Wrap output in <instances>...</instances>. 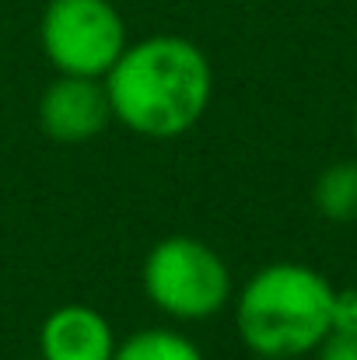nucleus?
<instances>
[{
    "label": "nucleus",
    "mask_w": 357,
    "mask_h": 360,
    "mask_svg": "<svg viewBox=\"0 0 357 360\" xmlns=\"http://www.w3.org/2000/svg\"><path fill=\"white\" fill-rule=\"evenodd\" d=\"M39 129L56 143H88L102 136L113 122V105L102 77H70L56 74L35 105Z\"/></svg>",
    "instance_id": "obj_5"
},
{
    "label": "nucleus",
    "mask_w": 357,
    "mask_h": 360,
    "mask_svg": "<svg viewBox=\"0 0 357 360\" xmlns=\"http://www.w3.org/2000/svg\"><path fill=\"white\" fill-rule=\"evenodd\" d=\"M126 42V21L113 0H49L42 7L39 49L56 74L106 77Z\"/></svg>",
    "instance_id": "obj_4"
},
{
    "label": "nucleus",
    "mask_w": 357,
    "mask_h": 360,
    "mask_svg": "<svg viewBox=\"0 0 357 360\" xmlns=\"http://www.w3.org/2000/svg\"><path fill=\"white\" fill-rule=\"evenodd\" d=\"M113 360H207V357L186 333L168 329V326H151V329H137L133 336L119 340Z\"/></svg>",
    "instance_id": "obj_8"
},
{
    "label": "nucleus",
    "mask_w": 357,
    "mask_h": 360,
    "mask_svg": "<svg viewBox=\"0 0 357 360\" xmlns=\"http://www.w3.org/2000/svg\"><path fill=\"white\" fill-rule=\"evenodd\" d=\"M319 360H357V333H330L319 347H315Z\"/></svg>",
    "instance_id": "obj_10"
},
{
    "label": "nucleus",
    "mask_w": 357,
    "mask_h": 360,
    "mask_svg": "<svg viewBox=\"0 0 357 360\" xmlns=\"http://www.w3.org/2000/svg\"><path fill=\"white\" fill-rule=\"evenodd\" d=\"M330 333H357V287L333 290V329Z\"/></svg>",
    "instance_id": "obj_9"
},
{
    "label": "nucleus",
    "mask_w": 357,
    "mask_h": 360,
    "mask_svg": "<svg viewBox=\"0 0 357 360\" xmlns=\"http://www.w3.org/2000/svg\"><path fill=\"white\" fill-rule=\"evenodd\" d=\"M312 203L333 224L357 221V161H337L322 168L312 186Z\"/></svg>",
    "instance_id": "obj_7"
},
{
    "label": "nucleus",
    "mask_w": 357,
    "mask_h": 360,
    "mask_svg": "<svg viewBox=\"0 0 357 360\" xmlns=\"http://www.w3.org/2000/svg\"><path fill=\"white\" fill-rule=\"evenodd\" d=\"M113 322L92 304H60L39 326V360H113Z\"/></svg>",
    "instance_id": "obj_6"
},
{
    "label": "nucleus",
    "mask_w": 357,
    "mask_h": 360,
    "mask_svg": "<svg viewBox=\"0 0 357 360\" xmlns=\"http://www.w3.org/2000/svg\"><path fill=\"white\" fill-rule=\"evenodd\" d=\"M333 283L305 262H266L232 294L235 333L252 357L298 360L333 329Z\"/></svg>",
    "instance_id": "obj_2"
},
{
    "label": "nucleus",
    "mask_w": 357,
    "mask_h": 360,
    "mask_svg": "<svg viewBox=\"0 0 357 360\" xmlns=\"http://www.w3.org/2000/svg\"><path fill=\"white\" fill-rule=\"evenodd\" d=\"M351 126H354V143H357V105H354V120H351Z\"/></svg>",
    "instance_id": "obj_11"
},
{
    "label": "nucleus",
    "mask_w": 357,
    "mask_h": 360,
    "mask_svg": "<svg viewBox=\"0 0 357 360\" xmlns=\"http://www.w3.org/2000/svg\"><path fill=\"white\" fill-rule=\"evenodd\" d=\"M252 360H287V357H252Z\"/></svg>",
    "instance_id": "obj_12"
},
{
    "label": "nucleus",
    "mask_w": 357,
    "mask_h": 360,
    "mask_svg": "<svg viewBox=\"0 0 357 360\" xmlns=\"http://www.w3.org/2000/svg\"><path fill=\"white\" fill-rule=\"evenodd\" d=\"M144 297L168 322H207L232 304L235 283L225 255L193 235L154 241L140 266Z\"/></svg>",
    "instance_id": "obj_3"
},
{
    "label": "nucleus",
    "mask_w": 357,
    "mask_h": 360,
    "mask_svg": "<svg viewBox=\"0 0 357 360\" xmlns=\"http://www.w3.org/2000/svg\"><path fill=\"white\" fill-rule=\"evenodd\" d=\"M113 122L147 140L186 136L214 98V70L207 53L172 32L126 42L102 77Z\"/></svg>",
    "instance_id": "obj_1"
}]
</instances>
